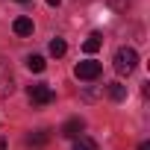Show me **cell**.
I'll list each match as a JSON object with an SVG mask.
<instances>
[{
    "mask_svg": "<svg viewBox=\"0 0 150 150\" xmlns=\"http://www.w3.org/2000/svg\"><path fill=\"white\" fill-rule=\"evenodd\" d=\"M138 65V53L132 47H118L115 50V71L121 74V77H129V74L135 71Z\"/></svg>",
    "mask_w": 150,
    "mask_h": 150,
    "instance_id": "1",
    "label": "cell"
},
{
    "mask_svg": "<svg viewBox=\"0 0 150 150\" xmlns=\"http://www.w3.org/2000/svg\"><path fill=\"white\" fill-rule=\"evenodd\" d=\"M27 94H30V100L35 103V106H47V103H53V88L47 86V83H35V86H30L27 88Z\"/></svg>",
    "mask_w": 150,
    "mask_h": 150,
    "instance_id": "2",
    "label": "cell"
},
{
    "mask_svg": "<svg viewBox=\"0 0 150 150\" xmlns=\"http://www.w3.org/2000/svg\"><path fill=\"white\" fill-rule=\"evenodd\" d=\"M103 65L94 62V59H86V62H77V68H74V74H77V80H97L100 77Z\"/></svg>",
    "mask_w": 150,
    "mask_h": 150,
    "instance_id": "3",
    "label": "cell"
},
{
    "mask_svg": "<svg viewBox=\"0 0 150 150\" xmlns=\"http://www.w3.org/2000/svg\"><path fill=\"white\" fill-rule=\"evenodd\" d=\"M15 91V77H12V65L0 59V97H9Z\"/></svg>",
    "mask_w": 150,
    "mask_h": 150,
    "instance_id": "4",
    "label": "cell"
},
{
    "mask_svg": "<svg viewBox=\"0 0 150 150\" xmlns=\"http://www.w3.org/2000/svg\"><path fill=\"white\" fill-rule=\"evenodd\" d=\"M83 129H86V121H83V118H71V121H68V124H65L59 132H62L65 138H77Z\"/></svg>",
    "mask_w": 150,
    "mask_h": 150,
    "instance_id": "5",
    "label": "cell"
},
{
    "mask_svg": "<svg viewBox=\"0 0 150 150\" xmlns=\"http://www.w3.org/2000/svg\"><path fill=\"white\" fill-rule=\"evenodd\" d=\"M47 141H50V132H47V129H35V132L27 135V144H30V147H44Z\"/></svg>",
    "mask_w": 150,
    "mask_h": 150,
    "instance_id": "6",
    "label": "cell"
},
{
    "mask_svg": "<svg viewBox=\"0 0 150 150\" xmlns=\"http://www.w3.org/2000/svg\"><path fill=\"white\" fill-rule=\"evenodd\" d=\"M100 44H103V35H100V33H91V35L83 41V50H86V53H97Z\"/></svg>",
    "mask_w": 150,
    "mask_h": 150,
    "instance_id": "7",
    "label": "cell"
},
{
    "mask_svg": "<svg viewBox=\"0 0 150 150\" xmlns=\"http://www.w3.org/2000/svg\"><path fill=\"white\" fill-rule=\"evenodd\" d=\"M12 30H15L18 35H33V21H30V18H15Z\"/></svg>",
    "mask_w": 150,
    "mask_h": 150,
    "instance_id": "8",
    "label": "cell"
},
{
    "mask_svg": "<svg viewBox=\"0 0 150 150\" xmlns=\"http://www.w3.org/2000/svg\"><path fill=\"white\" fill-rule=\"evenodd\" d=\"M27 68H30L33 74H41V71L47 68V62H44V56H38V53H33V56H27Z\"/></svg>",
    "mask_w": 150,
    "mask_h": 150,
    "instance_id": "9",
    "label": "cell"
},
{
    "mask_svg": "<svg viewBox=\"0 0 150 150\" xmlns=\"http://www.w3.org/2000/svg\"><path fill=\"white\" fill-rule=\"evenodd\" d=\"M74 150H97V141L88 138V135H77V141H74Z\"/></svg>",
    "mask_w": 150,
    "mask_h": 150,
    "instance_id": "10",
    "label": "cell"
},
{
    "mask_svg": "<svg viewBox=\"0 0 150 150\" xmlns=\"http://www.w3.org/2000/svg\"><path fill=\"white\" fill-rule=\"evenodd\" d=\"M106 91H109L112 100H124V97H127V86H121V83H109Z\"/></svg>",
    "mask_w": 150,
    "mask_h": 150,
    "instance_id": "11",
    "label": "cell"
},
{
    "mask_svg": "<svg viewBox=\"0 0 150 150\" xmlns=\"http://www.w3.org/2000/svg\"><path fill=\"white\" fill-rule=\"evenodd\" d=\"M65 50H68V44H65L62 38H53V41H50V53H53L56 59H59V56H65Z\"/></svg>",
    "mask_w": 150,
    "mask_h": 150,
    "instance_id": "12",
    "label": "cell"
},
{
    "mask_svg": "<svg viewBox=\"0 0 150 150\" xmlns=\"http://www.w3.org/2000/svg\"><path fill=\"white\" fill-rule=\"evenodd\" d=\"M109 3V9H115V12H127L129 9V0H106Z\"/></svg>",
    "mask_w": 150,
    "mask_h": 150,
    "instance_id": "13",
    "label": "cell"
},
{
    "mask_svg": "<svg viewBox=\"0 0 150 150\" xmlns=\"http://www.w3.org/2000/svg\"><path fill=\"white\" fill-rule=\"evenodd\" d=\"M138 150H150V144H147V141H141V144H138Z\"/></svg>",
    "mask_w": 150,
    "mask_h": 150,
    "instance_id": "14",
    "label": "cell"
},
{
    "mask_svg": "<svg viewBox=\"0 0 150 150\" xmlns=\"http://www.w3.org/2000/svg\"><path fill=\"white\" fill-rule=\"evenodd\" d=\"M62 3V0H47V6H59Z\"/></svg>",
    "mask_w": 150,
    "mask_h": 150,
    "instance_id": "15",
    "label": "cell"
},
{
    "mask_svg": "<svg viewBox=\"0 0 150 150\" xmlns=\"http://www.w3.org/2000/svg\"><path fill=\"white\" fill-rule=\"evenodd\" d=\"M0 150H6V138L3 135H0Z\"/></svg>",
    "mask_w": 150,
    "mask_h": 150,
    "instance_id": "16",
    "label": "cell"
},
{
    "mask_svg": "<svg viewBox=\"0 0 150 150\" xmlns=\"http://www.w3.org/2000/svg\"><path fill=\"white\" fill-rule=\"evenodd\" d=\"M18 3H30V0H18Z\"/></svg>",
    "mask_w": 150,
    "mask_h": 150,
    "instance_id": "17",
    "label": "cell"
}]
</instances>
